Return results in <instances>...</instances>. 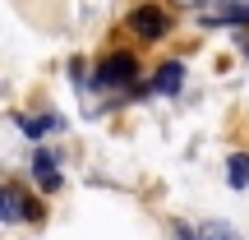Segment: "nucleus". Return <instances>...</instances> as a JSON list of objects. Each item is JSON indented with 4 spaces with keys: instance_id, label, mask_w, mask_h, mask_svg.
Returning a JSON list of instances; mask_svg holds the SVG:
<instances>
[{
    "instance_id": "obj_1",
    "label": "nucleus",
    "mask_w": 249,
    "mask_h": 240,
    "mask_svg": "<svg viewBox=\"0 0 249 240\" xmlns=\"http://www.w3.org/2000/svg\"><path fill=\"white\" fill-rule=\"evenodd\" d=\"M129 79H139V60L129 51H116L97 65V88H124Z\"/></svg>"
},
{
    "instance_id": "obj_2",
    "label": "nucleus",
    "mask_w": 249,
    "mask_h": 240,
    "mask_svg": "<svg viewBox=\"0 0 249 240\" xmlns=\"http://www.w3.org/2000/svg\"><path fill=\"white\" fill-rule=\"evenodd\" d=\"M0 217H5V222H37V217H42V208L37 203H28L23 199V189H14V185H5L0 189Z\"/></svg>"
},
{
    "instance_id": "obj_3",
    "label": "nucleus",
    "mask_w": 249,
    "mask_h": 240,
    "mask_svg": "<svg viewBox=\"0 0 249 240\" xmlns=\"http://www.w3.org/2000/svg\"><path fill=\"white\" fill-rule=\"evenodd\" d=\"M129 28H134L139 37H161V33L171 28V18L161 14L157 5H143V9H134V14H129Z\"/></svg>"
},
{
    "instance_id": "obj_4",
    "label": "nucleus",
    "mask_w": 249,
    "mask_h": 240,
    "mask_svg": "<svg viewBox=\"0 0 249 240\" xmlns=\"http://www.w3.org/2000/svg\"><path fill=\"white\" fill-rule=\"evenodd\" d=\"M33 176L42 180V189H60V171H55V152H51V148H37Z\"/></svg>"
},
{
    "instance_id": "obj_5",
    "label": "nucleus",
    "mask_w": 249,
    "mask_h": 240,
    "mask_svg": "<svg viewBox=\"0 0 249 240\" xmlns=\"http://www.w3.org/2000/svg\"><path fill=\"white\" fill-rule=\"evenodd\" d=\"M180 79H185V65H180V60H166L157 70V79H152V88H157V92H176Z\"/></svg>"
},
{
    "instance_id": "obj_6",
    "label": "nucleus",
    "mask_w": 249,
    "mask_h": 240,
    "mask_svg": "<svg viewBox=\"0 0 249 240\" xmlns=\"http://www.w3.org/2000/svg\"><path fill=\"white\" fill-rule=\"evenodd\" d=\"M55 125H60L55 116H18V129H28L33 139H37V134H46V129H55Z\"/></svg>"
},
{
    "instance_id": "obj_7",
    "label": "nucleus",
    "mask_w": 249,
    "mask_h": 240,
    "mask_svg": "<svg viewBox=\"0 0 249 240\" xmlns=\"http://www.w3.org/2000/svg\"><path fill=\"white\" fill-rule=\"evenodd\" d=\"M231 185L235 189L249 185V157H245V152H231Z\"/></svg>"
},
{
    "instance_id": "obj_8",
    "label": "nucleus",
    "mask_w": 249,
    "mask_h": 240,
    "mask_svg": "<svg viewBox=\"0 0 249 240\" xmlns=\"http://www.w3.org/2000/svg\"><path fill=\"white\" fill-rule=\"evenodd\" d=\"M198 240H240V236H235V226H226V222H208V226H198Z\"/></svg>"
},
{
    "instance_id": "obj_9",
    "label": "nucleus",
    "mask_w": 249,
    "mask_h": 240,
    "mask_svg": "<svg viewBox=\"0 0 249 240\" xmlns=\"http://www.w3.org/2000/svg\"><path fill=\"white\" fill-rule=\"evenodd\" d=\"M180 5H208V0H180Z\"/></svg>"
}]
</instances>
